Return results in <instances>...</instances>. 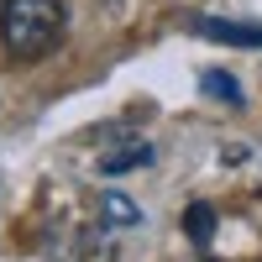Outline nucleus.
Listing matches in <instances>:
<instances>
[{"mask_svg": "<svg viewBox=\"0 0 262 262\" xmlns=\"http://www.w3.org/2000/svg\"><path fill=\"white\" fill-rule=\"evenodd\" d=\"M205 95H215V100H242L236 79H231V74H221V69H210V74H205Z\"/></svg>", "mask_w": 262, "mask_h": 262, "instance_id": "423d86ee", "label": "nucleus"}, {"mask_svg": "<svg viewBox=\"0 0 262 262\" xmlns=\"http://www.w3.org/2000/svg\"><path fill=\"white\" fill-rule=\"evenodd\" d=\"M184 231H189V242H194V247H210V236H215V210H210L205 200H200V205H189Z\"/></svg>", "mask_w": 262, "mask_h": 262, "instance_id": "39448f33", "label": "nucleus"}, {"mask_svg": "<svg viewBox=\"0 0 262 262\" xmlns=\"http://www.w3.org/2000/svg\"><path fill=\"white\" fill-rule=\"evenodd\" d=\"M200 37H215V42H236V48H262V27H247V21H215V16H200L194 21Z\"/></svg>", "mask_w": 262, "mask_h": 262, "instance_id": "f03ea898", "label": "nucleus"}, {"mask_svg": "<svg viewBox=\"0 0 262 262\" xmlns=\"http://www.w3.org/2000/svg\"><path fill=\"white\" fill-rule=\"evenodd\" d=\"M152 163V147L147 142H126V147H105L100 152V173H131V168H147Z\"/></svg>", "mask_w": 262, "mask_h": 262, "instance_id": "7ed1b4c3", "label": "nucleus"}, {"mask_svg": "<svg viewBox=\"0 0 262 262\" xmlns=\"http://www.w3.org/2000/svg\"><path fill=\"white\" fill-rule=\"evenodd\" d=\"M142 210L131 205V194H100V226H137Z\"/></svg>", "mask_w": 262, "mask_h": 262, "instance_id": "20e7f679", "label": "nucleus"}, {"mask_svg": "<svg viewBox=\"0 0 262 262\" xmlns=\"http://www.w3.org/2000/svg\"><path fill=\"white\" fill-rule=\"evenodd\" d=\"M63 37V0H6L0 6V42L6 53L32 63Z\"/></svg>", "mask_w": 262, "mask_h": 262, "instance_id": "f257e3e1", "label": "nucleus"}]
</instances>
